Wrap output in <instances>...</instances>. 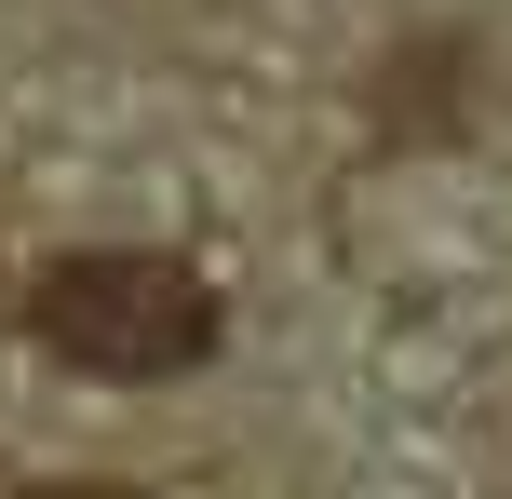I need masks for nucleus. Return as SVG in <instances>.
I'll use <instances>...</instances> for the list:
<instances>
[{"instance_id": "f03ea898", "label": "nucleus", "mask_w": 512, "mask_h": 499, "mask_svg": "<svg viewBox=\"0 0 512 499\" xmlns=\"http://www.w3.org/2000/svg\"><path fill=\"white\" fill-rule=\"evenodd\" d=\"M14 499H122V486H14Z\"/></svg>"}, {"instance_id": "f257e3e1", "label": "nucleus", "mask_w": 512, "mask_h": 499, "mask_svg": "<svg viewBox=\"0 0 512 499\" xmlns=\"http://www.w3.org/2000/svg\"><path fill=\"white\" fill-rule=\"evenodd\" d=\"M27 338L81 378H176L216 351V284L189 257H135V243H95V257H54L27 284Z\"/></svg>"}]
</instances>
